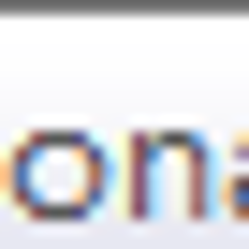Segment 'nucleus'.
<instances>
[{
    "label": "nucleus",
    "instance_id": "obj_3",
    "mask_svg": "<svg viewBox=\"0 0 249 249\" xmlns=\"http://www.w3.org/2000/svg\"><path fill=\"white\" fill-rule=\"evenodd\" d=\"M234 191H249V161H234Z\"/></svg>",
    "mask_w": 249,
    "mask_h": 249
},
{
    "label": "nucleus",
    "instance_id": "obj_2",
    "mask_svg": "<svg viewBox=\"0 0 249 249\" xmlns=\"http://www.w3.org/2000/svg\"><path fill=\"white\" fill-rule=\"evenodd\" d=\"M132 191L147 205H191V147H132Z\"/></svg>",
    "mask_w": 249,
    "mask_h": 249
},
{
    "label": "nucleus",
    "instance_id": "obj_1",
    "mask_svg": "<svg viewBox=\"0 0 249 249\" xmlns=\"http://www.w3.org/2000/svg\"><path fill=\"white\" fill-rule=\"evenodd\" d=\"M103 147H73V132H44V147H15V205H44V220H73V205H103Z\"/></svg>",
    "mask_w": 249,
    "mask_h": 249
}]
</instances>
